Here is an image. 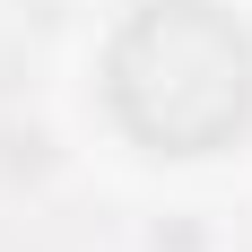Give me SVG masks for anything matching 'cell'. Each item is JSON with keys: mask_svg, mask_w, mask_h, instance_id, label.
<instances>
[{"mask_svg": "<svg viewBox=\"0 0 252 252\" xmlns=\"http://www.w3.org/2000/svg\"><path fill=\"white\" fill-rule=\"evenodd\" d=\"M104 104L157 157H209L252 122V35L218 0H148L104 44Z\"/></svg>", "mask_w": 252, "mask_h": 252, "instance_id": "1", "label": "cell"}]
</instances>
